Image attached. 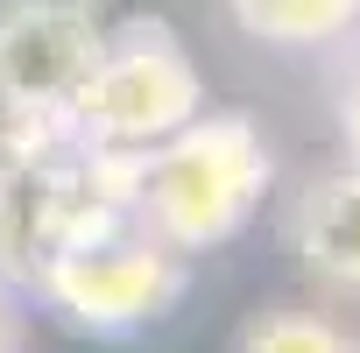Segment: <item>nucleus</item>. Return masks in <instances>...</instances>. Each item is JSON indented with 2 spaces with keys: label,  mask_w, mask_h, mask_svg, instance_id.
<instances>
[{
  "label": "nucleus",
  "mask_w": 360,
  "mask_h": 353,
  "mask_svg": "<svg viewBox=\"0 0 360 353\" xmlns=\"http://www.w3.org/2000/svg\"><path fill=\"white\" fill-rule=\"evenodd\" d=\"M85 162L92 184L176 255H212L240 240L262 198L276 191V148L255 113H198L162 141L99 148Z\"/></svg>",
  "instance_id": "1"
},
{
  "label": "nucleus",
  "mask_w": 360,
  "mask_h": 353,
  "mask_svg": "<svg viewBox=\"0 0 360 353\" xmlns=\"http://www.w3.org/2000/svg\"><path fill=\"white\" fill-rule=\"evenodd\" d=\"M191 290V255L162 248L148 226H134L120 205L99 212L85 233H71L29 297H43L71 332H92V339H127L155 318H169Z\"/></svg>",
  "instance_id": "2"
},
{
  "label": "nucleus",
  "mask_w": 360,
  "mask_h": 353,
  "mask_svg": "<svg viewBox=\"0 0 360 353\" xmlns=\"http://www.w3.org/2000/svg\"><path fill=\"white\" fill-rule=\"evenodd\" d=\"M205 113V71L191 43L176 36L162 15H127L106 22L99 64L71 106V148H141Z\"/></svg>",
  "instance_id": "3"
},
{
  "label": "nucleus",
  "mask_w": 360,
  "mask_h": 353,
  "mask_svg": "<svg viewBox=\"0 0 360 353\" xmlns=\"http://www.w3.org/2000/svg\"><path fill=\"white\" fill-rule=\"evenodd\" d=\"M99 43V0H0V148H71V106Z\"/></svg>",
  "instance_id": "4"
},
{
  "label": "nucleus",
  "mask_w": 360,
  "mask_h": 353,
  "mask_svg": "<svg viewBox=\"0 0 360 353\" xmlns=\"http://www.w3.org/2000/svg\"><path fill=\"white\" fill-rule=\"evenodd\" d=\"M113 198L92 184L85 148H0V283L36 290L43 262L85 233Z\"/></svg>",
  "instance_id": "5"
},
{
  "label": "nucleus",
  "mask_w": 360,
  "mask_h": 353,
  "mask_svg": "<svg viewBox=\"0 0 360 353\" xmlns=\"http://www.w3.org/2000/svg\"><path fill=\"white\" fill-rule=\"evenodd\" d=\"M283 240H290L297 276L318 297L360 304V162L304 176L283 212Z\"/></svg>",
  "instance_id": "6"
},
{
  "label": "nucleus",
  "mask_w": 360,
  "mask_h": 353,
  "mask_svg": "<svg viewBox=\"0 0 360 353\" xmlns=\"http://www.w3.org/2000/svg\"><path fill=\"white\" fill-rule=\"evenodd\" d=\"M226 15L248 43L297 50V57H318L360 36V0H226Z\"/></svg>",
  "instance_id": "7"
},
{
  "label": "nucleus",
  "mask_w": 360,
  "mask_h": 353,
  "mask_svg": "<svg viewBox=\"0 0 360 353\" xmlns=\"http://www.w3.org/2000/svg\"><path fill=\"white\" fill-rule=\"evenodd\" d=\"M233 353H360V339L318 304H269L240 325Z\"/></svg>",
  "instance_id": "8"
},
{
  "label": "nucleus",
  "mask_w": 360,
  "mask_h": 353,
  "mask_svg": "<svg viewBox=\"0 0 360 353\" xmlns=\"http://www.w3.org/2000/svg\"><path fill=\"white\" fill-rule=\"evenodd\" d=\"M346 57L332 64V85H325V113H332V134L346 148V162H360V36L339 43Z\"/></svg>",
  "instance_id": "9"
},
{
  "label": "nucleus",
  "mask_w": 360,
  "mask_h": 353,
  "mask_svg": "<svg viewBox=\"0 0 360 353\" xmlns=\"http://www.w3.org/2000/svg\"><path fill=\"white\" fill-rule=\"evenodd\" d=\"M0 353H29V325H22V297L0 283Z\"/></svg>",
  "instance_id": "10"
}]
</instances>
